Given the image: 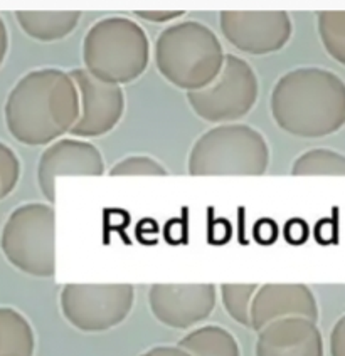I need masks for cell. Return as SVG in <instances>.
Returning a JSON list of instances; mask_svg holds the SVG:
<instances>
[{
    "instance_id": "1",
    "label": "cell",
    "mask_w": 345,
    "mask_h": 356,
    "mask_svg": "<svg viewBox=\"0 0 345 356\" xmlns=\"http://www.w3.org/2000/svg\"><path fill=\"white\" fill-rule=\"evenodd\" d=\"M79 116L75 81L58 67H43L22 76L3 106L9 133L27 147L51 145L71 133Z\"/></svg>"
},
{
    "instance_id": "2",
    "label": "cell",
    "mask_w": 345,
    "mask_h": 356,
    "mask_svg": "<svg viewBox=\"0 0 345 356\" xmlns=\"http://www.w3.org/2000/svg\"><path fill=\"white\" fill-rule=\"evenodd\" d=\"M271 116L288 135L323 138L345 127V81L323 67H296L276 81Z\"/></svg>"
},
{
    "instance_id": "3",
    "label": "cell",
    "mask_w": 345,
    "mask_h": 356,
    "mask_svg": "<svg viewBox=\"0 0 345 356\" xmlns=\"http://www.w3.org/2000/svg\"><path fill=\"white\" fill-rule=\"evenodd\" d=\"M224 58L217 35L197 20L169 26L160 32L153 49L158 72L185 92L209 86L221 71Z\"/></svg>"
},
{
    "instance_id": "4",
    "label": "cell",
    "mask_w": 345,
    "mask_h": 356,
    "mask_svg": "<svg viewBox=\"0 0 345 356\" xmlns=\"http://www.w3.org/2000/svg\"><path fill=\"white\" fill-rule=\"evenodd\" d=\"M148 60L147 32L128 17L101 19L84 35L83 70L103 83H133L147 71Z\"/></svg>"
},
{
    "instance_id": "5",
    "label": "cell",
    "mask_w": 345,
    "mask_h": 356,
    "mask_svg": "<svg viewBox=\"0 0 345 356\" xmlns=\"http://www.w3.org/2000/svg\"><path fill=\"white\" fill-rule=\"evenodd\" d=\"M270 167V147L256 128L217 124L194 143L187 172L192 177H259Z\"/></svg>"
},
{
    "instance_id": "6",
    "label": "cell",
    "mask_w": 345,
    "mask_h": 356,
    "mask_svg": "<svg viewBox=\"0 0 345 356\" xmlns=\"http://www.w3.org/2000/svg\"><path fill=\"white\" fill-rule=\"evenodd\" d=\"M3 256L20 273L32 277L56 274V212L51 204L20 205L0 234Z\"/></svg>"
},
{
    "instance_id": "7",
    "label": "cell",
    "mask_w": 345,
    "mask_h": 356,
    "mask_svg": "<svg viewBox=\"0 0 345 356\" xmlns=\"http://www.w3.org/2000/svg\"><path fill=\"white\" fill-rule=\"evenodd\" d=\"M259 95L258 76L239 56L226 54L216 79L199 91L185 92L187 101L201 120L207 123H238L254 108Z\"/></svg>"
},
{
    "instance_id": "8",
    "label": "cell",
    "mask_w": 345,
    "mask_h": 356,
    "mask_svg": "<svg viewBox=\"0 0 345 356\" xmlns=\"http://www.w3.org/2000/svg\"><path fill=\"white\" fill-rule=\"evenodd\" d=\"M135 305L132 284H66L59 307L66 321L83 333H101L121 325Z\"/></svg>"
},
{
    "instance_id": "9",
    "label": "cell",
    "mask_w": 345,
    "mask_h": 356,
    "mask_svg": "<svg viewBox=\"0 0 345 356\" xmlns=\"http://www.w3.org/2000/svg\"><path fill=\"white\" fill-rule=\"evenodd\" d=\"M219 27L231 46L251 56L282 51L293 32L290 14L276 12H221Z\"/></svg>"
},
{
    "instance_id": "10",
    "label": "cell",
    "mask_w": 345,
    "mask_h": 356,
    "mask_svg": "<svg viewBox=\"0 0 345 356\" xmlns=\"http://www.w3.org/2000/svg\"><path fill=\"white\" fill-rule=\"evenodd\" d=\"M68 74L75 81L79 98V116L71 129L72 138L88 140L107 135L123 116V89L93 78L83 67L71 70Z\"/></svg>"
},
{
    "instance_id": "11",
    "label": "cell",
    "mask_w": 345,
    "mask_h": 356,
    "mask_svg": "<svg viewBox=\"0 0 345 356\" xmlns=\"http://www.w3.org/2000/svg\"><path fill=\"white\" fill-rule=\"evenodd\" d=\"M217 302L214 284H153L148 306L153 318L174 330H190L213 314Z\"/></svg>"
},
{
    "instance_id": "12",
    "label": "cell",
    "mask_w": 345,
    "mask_h": 356,
    "mask_svg": "<svg viewBox=\"0 0 345 356\" xmlns=\"http://www.w3.org/2000/svg\"><path fill=\"white\" fill-rule=\"evenodd\" d=\"M105 161L93 143L79 138H61L47 145L38 163V184L44 198L56 200V180L59 177H101Z\"/></svg>"
},
{
    "instance_id": "13",
    "label": "cell",
    "mask_w": 345,
    "mask_h": 356,
    "mask_svg": "<svg viewBox=\"0 0 345 356\" xmlns=\"http://www.w3.org/2000/svg\"><path fill=\"white\" fill-rule=\"evenodd\" d=\"M251 330L263 327L285 318H305L319 321V302L307 284H263L251 301Z\"/></svg>"
},
{
    "instance_id": "14",
    "label": "cell",
    "mask_w": 345,
    "mask_h": 356,
    "mask_svg": "<svg viewBox=\"0 0 345 356\" xmlns=\"http://www.w3.org/2000/svg\"><path fill=\"white\" fill-rule=\"evenodd\" d=\"M256 356H323V337L316 323L285 318L258 331Z\"/></svg>"
},
{
    "instance_id": "15",
    "label": "cell",
    "mask_w": 345,
    "mask_h": 356,
    "mask_svg": "<svg viewBox=\"0 0 345 356\" xmlns=\"http://www.w3.org/2000/svg\"><path fill=\"white\" fill-rule=\"evenodd\" d=\"M20 29L39 42L66 39L78 26L79 12H15Z\"/></svg>"
},
{
    "instance_id": "16",
    "label": "cell",
    "mask_w": 345,
    "mask_h": 356,
    "mask_svg": "<svg viewBox=\"0 0 345 356\" xmlns=\"http://www.w3.org/2000/svg\"><path fill=\"white\" fill-rule=\"evenodd\" d=\"M177 346L190 356H241L238 339L219 325L199 326L189 331Z\"/></svg>"
},
{
    "instance_id": "17",
    "label": "cell",
    "mask_w": 345,
    "mask_h": 356,
    "mask_svg": "<svg viewBox=\"0 0 345 356\" xmlns=\"http://www.w3.org/2000/svg\"><path fill=\"white\" fill-rule=\"evenodd\" d=\"M36 334L29 319L14 307L0 306V356H34Z\"/></svg>"
},
{
    "instance_id": "18",
    "label": "cell",
    "mask_w": 345,
    "mask_h": 356,
    "mask_svg": "<svg viewBox=\"0 0 345 356\" xmlns=\"http://www.w3.org/2000/svg\"><path fill=\"white\" fill-rule=\"evenodd\" d=\"M293 177H345V155L330 148H312L291 165Z\"/></svg>"
},
{
    "instance_id": "19",
    "label": "cell",
    "mask_w": 345,
    "mask_h": 356,
    "mask_svg": "<svg viewBox=\"0 0 345 356\" xmlns=\"http://www.w3.org/2000/svg\"><path fill=\"white\" fill-rule=\"evenodd\" d=\"M316 29L327 54L345 66V10H325L316 15Z\"/></svg>"
},
{
    "instance_id": "20",
    "label": "cell",
    "mask_w": 345,
    "mask_h": 356,
    "mask_svg": "<svg viewBox=\"0 0 345 356\" xmlns=\"http://www.w3.org/2000/svg\"><path fill=\"white\" fill-rule=\"evenodd\" d=\"M258 284H221L219 296L231 319L238 325L251 327V301L258 291Z\"/></svg>"
},
{
    "instance_id": "21",
    "label": "cell",
    "mask_w": 345,
    "mask_h": 356,
    "mask_svg": "<svg viewBox=\"0 0 345 356\" xmlns=\"http://www.w3.org/2000/svg\"><path fill=\"white\" fill-rule=\"evenodd\" d=\"M109 177H165L169 172L162 163L147 155L127 156L115 163L108 172Z\"/></svg>"
},
{
    "instance_id": "22",
    "label": "cell",
    "mask_w": 345,
    "mask_h": 356,
    "mask_svg": "<svg viewBox=\"0 0 345 356\" xmlns=\"http://www.w3.org/2000/svg\"><path fill=\"white\" fill-rule=\"evenodd\" d=\"M20 178V160L9 145L0 141V198L14 192Z\"/></svg>"
},
{
    "instance_id": "23",
    "label": "cell",
    "mask_w": 345,
    "mask_h": 356,
    "mask_svg": "<svg viewBox=\"0 0 345 356\" xmlns=\"http://www.w3.org/2000/svg\"><path fill=\"white\" fill-rule=\"evenodd\" d=\"M253 238L259 245H273L279 238V225L273 218H258L253 225Z\"/></svg>"
},
{
    "instance_id": "24",
    "label": "cell",
    "mask_w": 345,
    "mask_h": 356,
    "mask_svg": "<svg viewBox=\"0 0 345 356\" xmlns=\"http://www.w3.org/2000/svg\"><path fill=\"white\" fill-rule=\"evenodd\" d=\"M283 238L290 245H302L308 241V236H310V229H308V224L303 218H290V220L285 222L282 229Z\"/></svg>"
},
{
    "instance_id": "25",
    "label": "cell",
    "mask_w": 345,
    "mask_h": 356,
    "mask_svg": "<svg viewBox=\"0 0 345 356\" xmlns=\"http://www.w3.org/2000/svg\"><path fill=\"white\" fill-rule=\"evenodd\" d=\"M164 237L172 245L187 242V222L184 218H172V220H169L164 227Z\"/></svg>"
},
{
    "instance_id": "26",
    "label": "cell",
    "mask_w": 345,
    "mask_h": 356,
    "mask_svg": "<svg viewBox=\"0 0 345 356\" xmlns=\"http://www.w3.org/2000/svg\"><path fill=\"white\" fill-rule=\"evenodd\" d=\"M328 351L330 356H345V314L332 327L328 338Z\"/></svg>"
},
{
    "instance_id": "27",
    "label": "cell",
    "mask_w": 345,
    "mask_h": 356,
    "mask_svg": "<svg viewBox=\"0 0 345 356\" xmlns=\"http://www.w3.org/2000/svg\"><path fill=\"white\" fill-rule=\"evenodd\" d=\"M135 236L141 244L152 245L158 241V225L155 220L152 218H145V220L138 222L137 229H135Z\"/></svg>"
},
{
    "instance_id": "28",
    "label": "cell",
    "mask_w": 345,
    "mask_h": 356,
    "mask_svg": "<svg viewBox=\"0 0 345 356\" xmlns=\"http://www.w3.org/2000/svg\"><path fill=\"white\" fill-rule=\"evenodd\" d=\"M135 17L138 19H144V20H148V22L152 24H165V22H174V20L184 17V12H157V10H152V12H135Z\"/></svg>"
},
{
    "instance_id": "29",
    "label": "cell",
    "mask_w": 345,
    "mask_h": 356,
    "mask_svg": "<svg viewBox=\"0 0 345 356\" xmlns=\"http://www.w3.org/2000/svg\"><path fill=\"white\" fill-rule=\"evenodd\" d=\"M229 237H231V225L227 220H217L216 224L213 225V229H210L209 241L213 242V244L216 245L224 244V242L229 241Z\"/></svg>"
},
{
    "instance_id": "30",
    "label": "cell",
    "mask_w": 345,
    "mask_h": 356,
    "mask_svg": "<svg viewBox=\"0 0 345 356\" xmlns=\"http://www.w3.org/2000/svg\"><path fill=\"white\" fill-rule=\"evenodd\" d=\"M140 356H190L187 351H184L182 348L170 346V345H162V346H153L150 350L141 353Z\"/></svg>"
},
{
    "instance_id": "31",
    "label": "cell",
    "mask_w": 345,
    "mask_h": 356,
    "mask_svg": "<svg viewBox=\"0 0 345 356\" xmlns=\"http://www.w3.org/2000/svg\"><path fill=\"white\" fill-rule=\"evenodd\" d=\"M7 52H9V31H7L3 19L0 17V66H2L3 60H6Z\"/></svg>"
}]
</instances>
